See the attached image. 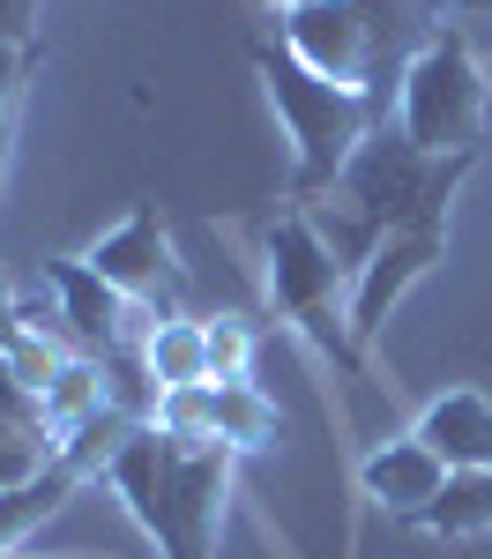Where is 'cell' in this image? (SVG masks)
Here are the masks:
<instances>
[{"mask_svg":"<svg viewBox=\"0 0 492 559\" xmlns=\"http://www.w3.org/2000/svg\"><path fill=\"white\" fill-rule=\"evenodd\" d=\"M254 75H262L268 105H276V120L291 134V150H299V165H291V210H313L336 179L351 173L365 134L396 120V97L344 90V83H328V75H313L284 38H254Z\"/></svg>","mask_w":492,"mask_h":559,"instance_id":"3","label":"cell"},{"mask_svg":"<svg viewBox=\"0 0 492 559\" xmlns=\"http://www.w3.org/2000/svg\"><path fill=\"white\" fill-rule=\"evenodd\" d=\"M418 440L447 471H492V395L485 388H447L418 411Z\"/></svg>","mask_w":492,"mask_h":559,"instance_id":"10","label":"cell"},{"mask_svg":"<svg viewBox=\"0 0 492 559\" xmlns=\"http://www.w3.org/2000/svg\"><path fill=\"white\" fill-rule=\"evenodd\" d=\"M38 8L45 0H0V45H38Z\"/></svg>","mask_w":492,"mask_h":559,"instance_id":"20","label":"cell"},{"mask_svg":"<svg viewBox=\"0 0 492 559\" xmlns=\"http://www.w3.org/2000/svg\"><path fill=\"white\" fill-rule=\"evenodd\" d=\"M268 8H284V15H291V8H307V0H268Z\"/></svg>","mask_w":492,"mask_h":559,"instance_id":"23","label":"cell"},{"mask_svg":"<svg viewBox=\"0 0 492 559\" xmlns=\"http://www.w3.org/2000/svg\"><path fill=\"white\" fill-rule=\"evenodd\" d=\"M425 530L447 537V545H470V537H485L492 530V471H447V485L433 492V508H425Z\"/></svg>","mask_w":492,"mask_h":559,"instance_id":"15","label":"cell"},{"mask_svg":"<svg viewBox=\"0 0 492 559\" xmlns=\"http://www.w3.org/2000/svg\"><path fill=\"white\" fill-rule=\"evenodd\" d=\"M358 477H365V492L388 508V515H425L433 508V492L447 485V463L418 440V432H403V440H381L365 463H358Z\"/></svg>","mask_w":492,"mask_h":559,"instance_id":"9","label":"cell"},{"mask_svg":"<svg viewBox=\"0 0 492 559\" xmlns=\"http://www.w3.org/2000/svg\"><path fill=\"white\" fill-rule=\"evenodd\" d=\"M89 269L112 284V292H128L134 306H157L165 321L179 313V292H187V276H179L172 261V239H165V224H157V210L142 202V210L120 224V231H105L97 247H89Z\"/></svg>","mask_w":492,"mask_h":559,"instance_id":"7","label":"cell"},{"mask_svg":"<svg viewBox=\"0 0 492 559\" xmlns=\"http://www.w3.org/2000/svg\"><path fill=\"white\" fill-rule=\"evenodd\" d=\"M447 254V231H388L381 247H373V261L358 269V284H351V336L358 350L373 344L381 329H388V313H396V299L433 269V261Z\"/></svg>","mask_w":492,"mask_h":559,"instance_id":"8","label":"cell"},{"mask_svg":"<svg viewBox=\"0 0 492 559\" xmlns=\"http://www.w3.org/2000/svg\"><path fill=\"white\" fill-rule=\"evenodd\" d=\"M247 366H254V329L231 321V313L209 321V381H254Z\"/></svg>","mask_w":492,"mask_h":559,"instance_id":"18","label":"cell"},{"mask_svg":"<svg viewBox=\"0 0 492 559\" xmlns=\"http://www.w3.org/2000/svg\"><path fill=\"white\" fill-rule=\"evenodd\" d=\"M31 68H38V45H31V52H23V45H0V134H15V105H23Z\"/></svg>","mask_w":492,"mask_h":559,"instance_id":"19","label":"cell"},{"mask_svg":"<svg viewBox=\"0 0 492 559\" xmlns=\"http://www.w3.org/2000/svg\"><path fill=\"white\" fill-rule=\"evenodd\" d=\"M209 388H217V440L231 455H262L284 440V411L268 403V388L254 381H209Z\"/></svg>","mask_w":492,"mask_h":559,"instance_id":"12","label":"cell"},{"mask_svg":"<svg viewBox=\"0 0 492 559\" xmlns=\"http://www.w3.org/2000/svg\"><path fill=\"white\" fill-rule=\"evenodd\" d=\"M75 492H83V471H75V463H60V455H52V463H45L31 485L0 492V559H15V545H23V537H31L38 522L60 515V508H68Z\"/></svg>","mask_w":492,"mask_h":559,"instance_id":"11","label":"cell"},{"mask_svg":"<svg viewBox=\"0 0 492 559\" xmlns=\"http://www.w3.org/2000/svg\"><path fill=\"white\" fill-rule=\"evenodd\" d=\"M15 559H23V552H15Z\"/></svg>","mask_w":492,"mask_h":559,"instance_id":"24","label":"cell"},{"mask_svg":"<svg viewBox=\"0 0 492 559\" xmlns=\"http://www.w3.org/2000/svg\"><path fill=\"white\" fill-rule=\"evenodd\" d=\"M8 142H15V134H0V179H8Z\"/></svg>","mask_w":492,"mask_h":559,"instance_id":"22","label":"cell"},{"mask_svg":"<svg viewBox=\"0 0 492 559\" xmlns=\"http://www.w3.org/2000/svg\"><path fill=\"white\" fill-rule=\"evenodd\" d=\"M396 128L433 157H478V142H485V75H478V52H470L463 31H441L403 68Z\"/></svg>","mask_w":492,"mask_h":559,"instance_id":"5","label":"cell"},{"mask_svg":"<svg viewBox=\"0 0 492 559\" xmlns=\"http://www.w3.org/2000/svg\"><path fill=\"white\" fill-rule=\"evenodd\" d=\"M344 261L328 254V239H321V224L307 210H284L268 224V299L276 313L307 336L344 381H365V350L351 336V292H344Z\"/></svg>","mask_w":492,"mask_h":559,"instance_id":"4","label":"cell"},{"mask_svg":"<svg viewBox=\"0 0 492 559\" xmlns=\"http://www.w3.org/2000/svg\"><path fill=\"white\" fill-rule=\"evenodd\" d=\"M45 284L60 292V321H68V336L83 358H142V344L157 336V306H134L128 292H112L89 261H52L45 269Z\"/></svg>","mask_w":492,"mask_h":559,"instance_id":"6","label":"cell"},{"mask_svg":"<svg viewBox=\"0 0 492 559\" xmlns=\"http://www.w3.org/2000/svg\"><path fill=\"white\" fill-rule=\"evenodd\" d=\"M157 432H172V440H187V448H209L217 440V388L194 381V388H165L157 395V418H149Z\"/></svg>","mask_w":492,"mask_h":559,"instance_id":"16","label":"cell"},{"mask_svg":"<svg viewBox=\"0 0 492 559\" xmlns=\"http://www.w3.org/2000/svg\"><path fill=\"white\" fill-rule=\"evenodd\" d=\"M52 463V440L31 426H8L0 418V492H15V485H31V477Z\"/></svg>","mask_w":492,"mask_h":559,"instance_id":"17","label":"cell"},{"mask_svg":"<svg viewBox=\"0 0 492 559\" xmlns=\"http://www.w3.org/2000/svg\"><path fill=\"white\" fill-rule=\"evenodd\" d=\"M142 366H149V381H157V388L209 381V321H194V313L157 321V336L142 344Z\"/></svg>","mask_w":492,"mask_h":559,"instance_id":"14","label":"cell"},{"mask_svg":"<svg viewBox=\"0 0 492 559\" xmlns=\"http://www.w3.org/2000/svg\"><path fill=\"white\" fill-rule=\"evenodd\" d=\"M38 403H45V432H52V455H60V440L83 426V418H97V411L112 403V381H105V366H97V358H83V350H75V358H68V366L52 373V388H45Z\"/></svg>","mask_w":492,"mask_h":559,"instance_id":"13","label":"cell"},{"mask_svg":"<svg viewBox=\"0 0 492 559\" xmlns=\"http://www.w3.org/2000/svg\"><path fill=\"white\" fill-rule=\"evenodd\" d=\"M231 448H187L172 432L142 426L112 463V492L134 508V522L157 537L165 559H217V530H224V500H231Z\"/></svg>","mask_w":492,"mask_h":559,"instance_id":"2","label":"cell"},{"mask_svg":"<svg viewBox=\"0 0 492 559\" xmlns=\"http://www.w3.org/2000/svg\"><path fill=\"white\" fill-rule=\"evenodd\" d=\"M31 336V313H23V299H15V284L0 276V350H15Z\"/></svg>","mask_w":492,"mask_h":559,"instance_id":"21","label":"cell"},{"mask_svg":"<svg viewBox=\"0 0 492 559\" xmlns=\"http://www.w3.org/2000/svg\"><path fill=\"white\" fill-rule=\"evenodd\" d=\"M470 165H478V157H433V150H418V142L388 120V128L365 134L351 173L336 179L328 202H313L307 216L321 224L328 254L358 276L388 231H447V202H455V187L470 179Z\"/></svg>","mask_w":492,"mask_h":559,"instance_id":"1","label":"cell"}]
</instances>
